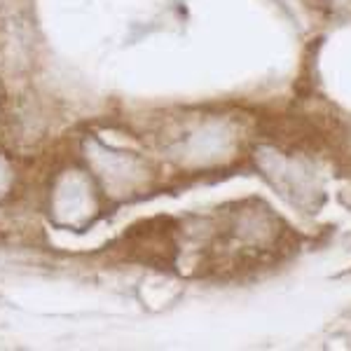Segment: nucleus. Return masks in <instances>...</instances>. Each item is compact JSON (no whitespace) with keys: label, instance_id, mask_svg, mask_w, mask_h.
<instances>
[{"label":"nucleus","instance_id":"nucleus-1","mask_svg":"<svg viewBox=\"0 0 351 351\" xmlns=\"http://www.w3.org/2000/svg\"><path fill=\"white\" fill-rule=\"evenodd\" d=\"M260 171L269 178V183L284 197H288L293 204L307 208L314 206V197L319 195V188L314 183V173L307 167H302L295 160H288V157L279 155V152L271 150H260V155L256 157Z\"/></svg>","mask_w":351,"mask_h":351}]
</instances>
